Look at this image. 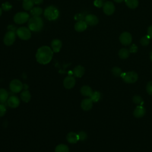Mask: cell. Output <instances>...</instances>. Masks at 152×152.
<instances>
[{
	"instance_id": "29",
	"label": "cell",
	"mask_w": 152,
	"mask_h": 152,
	"mask_svg": "<svg viewBox=\"0 0 152 152\" xmlns=\"http://www.w3.org/2000/svg\"><path fill=\"white\" fill-rule=\"evenodd\" d=\"M112 73L115 77H119L122 74V71L120 68L115 66L112 69Z\"/></svg>"
},
{
	"instance_id": "43",
	"label": "cell",
	"mask_w": 152,
	"mask_h": 152,
	"mask_svg": "<svg viewBox=\"0 0 152 152\" xmlns=\"http://www.w3.org/2000/svg\"><path fill=\"white\" fill-rule=\"evenodd\" d=\"M151 72H152V68H151Z\"/></svg>"
},
{
	"instance_id": "13",
	"label": "cell",
	"mask_w": 152,
	"mask_h": 152,
	"mask_svg": "<svg viewBox=\"0 0 152 152\" xmlns=\"http://www.w3.org/2000/svg\"><path fill=\"white\" fill-rule=\"evenodd\" d=\"M85 21L87 25L95 26L99 22L98 18L93 14H88L85 17Z\"/></svg>"
},
{
	"instance_id": "32",
	"label": "cell",
	"mask_w": 152,
	"mask_h": 152,
	"mask_svg": "<svg viewBox=\"0 0 152 152\" xmlns=\"http://www.w3.org/2000/svg\"><path fill=\"white\" fill-rule=\"evenodd\" d=\"M12 5L8 2H6L2 4V10L5 11L10 10L12 8Z\"/></svg>"
},
{
	"instance_id": "12",
	"label": "cell",
	"mask_w": 152,
	"mask_h": 152,
	"mask_svg": "<svg viewBox=\"0 0 152 152\" xmlns=\"http://www.w3.org/2000/svg\"><path fill=\"white\" fill-rule=\"evenodd\" d=\"M7 104L11 108H16L20 104V100L17 96H10L7 100Z\"/></svg>"
},
{
	"instance_id": "1",
	"label": "cell",
	"mask_w": 152,
	"mask_h": 152,
	"mask_svg": "<svg viewBox=\"0 0 152 152\" xmlns=\"http://www.w3.org/2000/svg\"><path fill=\"white\" fill-rule=\"evenodd\" d=\"M52 49L48 46H43L38 49L36 54L37 61L40 64H47L50 62L53 57Z\"/></svg>"
},
{
	"instance_id": "19",
	"label": "cell",
	"mask_w": 152,
	"mask_h": 152,
	"mask_svg": "<svg viewBox=\"0 0 152 152\" xmlns=\"http://www.w3.org/2000/svg\"><path fill=\"white\" fill-rule=\"evenodd\" d=\"M67 141L69 143H76L79 140V137L78 135V134H76L73 132H71L67 134L66 136Z\"/></svg>"
},
{
	"instance_id": "16",
	"label": "cell",
	"mask_w": 152,
	"mask_h": 152,
	"mask_svg": "<svg viewBox=\"0 0 152 152\" xmlns=\"http://www.w3.org/2000/svg\"><path fill=\"white\" fill-rule=\"evenodd\" d=\"M87 24L86 23V21L83 20L78 21L74 26L75 30L78 32H82L84 31L87 28Z\"/></svg>"
},
{
	"instance_id": "11",
	"label": "cell",
	"mask_w": 152,
	"mask_h": 152,
	"mask_svg": "<svg viewBox=\"0 0 152 152\" xmlns=\"http://www.w3.org/2000/svg\"><path fill=\"white\" fill-rule=\"evenodd\" d=\"M64 86L67 89H71L74 87L75 84V80L72 76H68L64 80Z\"/></svg>"
},
{
	"instance_id": "6",
	"label": "cell",
	"mask_w": 152,
	"mask_h": 152,
	"mask_svg": "<svg viewBox=\"0 0 152 152\" xmlns=\"http://www.w3.org/2000/svg\"><path fill=\"white\" fill-rule=\"evenodd\" d=\"M30 18L29 14L26 12H19L14 16V21L16 24H21L27 21Z\"/></svg>"
},
{
	"instance_id": "30",
	"label": "cell",
	"mask_w": 152,
	"mask_h": 152,
	"mask_svg": "<svg viewBox=\"0 0 152 152\" xmlns=\"http://www.w3.org/2000/svg\"><path fill=\"white\" fill-rule=\"evenodd\" d=\"M150 39V37H149L148 35H146V36H144V37H142L140 39V43H141V45L144 46H147L149 44Z\"/></svg>"
},
{
	"instance_id": "28",
	"label": "cell",
	"mask_w": 152,
	"mask_h": 152,
	"mask_svg": "<svg viewBox=\"0 0 152 152\" xmlns=\"http://www.w3.org/2000/svg\"><path fill=\"white\" fill-rule=\"evenodd\" d=\"M101 97L100 93L98 91H95L92 93L91 96H90V98L93 101V102H97Z\"/></svg>"
},
{
	"instance_id": "38",
	"label": "cell",
	"mask_w": 152,
	"mask_h": 152,
	"mask_svg": "<svg viewBox=\"0 0 152 152\" xmlns=\"http://www.w3.org/2000/svg\"><path fill=\"white\" fill-rule=\"evenodd\" d=\"M147 35H148L149 37L152 39V25L149 26L147 29Z\"/></svg>"
},
{
	"instance_id": "31",
	"label": "cell",
	"mask_w": 152,
	"mask_h": 152,
	"mask_svg": "<svg viewBox=\"0 0 152 152\" xmlns=\"http://www.w3.org/2000/svg\"><path fill=\"white\" fill-rule=\"evenodd\" d=\"M132 101L134 103H135L138 105H140V104H143V100H142V97L140 96H138V95H135L133 97Z\"/></svg>"
},
{
	"instance_id": "20",
	"label": "cell",
	"mask_w": 152,
	"mask_h": 152,
	"mask_svg": "<svg viewBox=\"0 0 152 152\" xmlns=\"http://www.w3.org/2000/svg\"><path fill=\"white\" fill-rule=\"evenodd\" d=\"M80 92L84 96L90 97L93 93L91 88L88 86H84L80 89Z\"/></svg>"
},
{
	"instance_id": "18",
	"label": "cell",
	"mask_w": 152,
	"mask_h": 152,
	"mask_svg": "<svg viewBox=\"0 0 152 152\" xmlns=\"http://www.w3.org/2000/svg\"><path fill=\"white\" fill-rule=\"evenodd\" d=\"M84 71H85V69L83 66H82L81 65H77L74 68L73 74L75 77L80 78L84 75Z\"/></svg>"
},
{
	"instance_id": "42",
	"label": "cell",
	"mask_w": 152,
	"mask_h": 152,
	"mask_svg": "<svg viewBox=\"0 0 152 152\" xmlns=\"http://www.w3.org/2000/svg\"><path fill=\"white\" fill-rule=\"evenodd\" d=\"M1 14H2V8H0V16L1 15Z\"/></svg>"
},
{
	"instance_id": "22",
	"label": "cell",
	"mask_w": 152,
	"mask_h": 152,
	"mask_svg": "<svg viewBox=\"0 0 152 152\" xmlns=\"http://www.w3.org/2000/svg\"><path fill=\"white\" fill-rule=\"evenodd\" d=\"M8 99V94L6 90L0 88V102L5 103Z\"/></svg>"
},
{
	"instance_id": "26",
	"label": "cell",
	"mask_w": 152,
	"mask_h": 152,
	"mask_svg": "<svg viewBox=\"0 0 152 152\" xmlns=\"http://www.w3.org/2000/svg\"><path fill=\"white\" fill-rule=\"evenodd\" d=\"M55 152H69V148L66 145L61 144L56 147Z\"/></svg>"
},
{
	"instance_id": "9",
	"label": "cell",
	"mask_w": 152,
	"mask_h": 152,
	"mask_svg": "<svg viewBox=\"0 0 152 152\" xmlns=\"http://www.w3.org/2000/svg\"><path fill=\"white\" fill-rule=\"evenodd\" d=\"M119 41L124 46L129 45L132 42V36L128 32H123L119 36Z\"/></svg>"
},
{
	"instance_id": "14",
	"label": "cell",
	"mask_w": 152,
	"mask_h": 152,
	"mask_svg": "<svg viewBox=\"0 0 152 152\" xmlns=\"http://www.w3.org/2000/svg\"><path fill=\"white\" fill-rule=\"evenodd\" d=\"M81 107L84 110H89L93 107V101L90 98L84 99L81 103Z\"/></svg>"
},
{
	"instance_id": "4",
	"label": "cell",
	"mask_w": 152,
	"mask_h": 152,
	"mask_svg": "<svg viewBox=\"0 0 152 152\" xmlns=\"http://www.w3.org/2000/svg\"><path fill=\"white\" fill-rule=\"evenodd\" d=\"M121 76L122 77L124 81L128 84L135 83L138 78V74L134 71H129L127 72L122 73Z\"/></svg>"
},
{
	"instance_id": "3",
	"label": "cell",
	"mask_w": 152,
	"mask_h": 152,
	"mask_svg": "<svg viewBox=\"0 0 152 152\" xmlns=\"http://www.w3.org/2000/svg\"><path fill=\"white\" fill-rule=\"evenodd\" d=\"M59 15V12L58 9L53 5L48 7L44 11V16L47 20L50 21L56 20Z\"/></svg>"
},
{
	"instance_id": "10",
	"label": "cell",
	"mask_w": 152,
	"mask_h": 152,
	"mask_svg": "<svg viewBox=\"0 0 152 152\" xmlns=\"http://www.w3.org/2000/svg\"><path fill=\"white\" fill-rule=\"evenodd\" d=\"M103 10L105 14L107 15H112L115 11L114 4L110 1H107L103 4Z\"/></svg>"
},
{
	"instance_id": "8",
	"label": "cell",
	"mask_w": 152,
	"mask_h": 152,
	"mask_svg": "<svg viewBox=\"0 0 152 152\" xmlns=\"http://www.w3.org/2000/svg\"><path fill=\"white\" fill-rule=\"evenodd\" d=\"M10 88L13 93H19L23 88V84L18 80H13L10 84Z\"/></svg>"
},
{
	"instance_id": "24",
	"label": "cell",
	"mask_w": 152,
	"mask_h": 152,
	"mask_svg": "<svg viewBox=\"0 0 152 152\" xmlns=\"http://www.w3.org/2000/svg\"><path fill=\"white\" fill-rule=\"evenodd\" d=\"M21 99L24 102H28L31 99V94L30 91L28 90L23 91L21 93Z\"/></svg>"
},
{
	"instance_id": "40",
	"label": "cell",
	"mask_w": 152,
	"mask_h": 152,
	"mask_svg": "<svg viewBox=\"0 0 152 152\" xmlns=\"http://www.w3.org/2000/svg\"><path fill=\"white\" fill-rule=\"evenodd\" d=\"M124 0H114V1H115L116 2H118V3H120V2H123Z\"/></svg>"
},
{
	"instance_id": "44",
	"label": "cell",
	"mask_w": 152,
	"mask_h": 152,
	"mask_svg": "<svg viewBox=\"0 0 152 152\" xmlns=\"http://www.w3.org/2000/svg\"><path fill=\"white\" fill-rule=\"evenodd\" d=\"M102 1H103V0H102Z\"/></svg>"
},
{
	"instance_id": "5",
	"label": "cell",
	"mask_w": 152,
	"mask_h": 152,
	"mask_svg": "<svg viewBox=\"0 0 152 152\" xmlns=\"http://www.w3.org/2000/svg\"><path fill=\"white\" fill-rule=\"evenodd\" d=\"M16 34L18 37L24 40L30 39L31 37V30L27 27H21L16 30Z\"/></svg>"
},
{
	"instance_id": "35",
	"label": "cell",
	"mask_w": 152,
	"mask_h": 152,
	"mask_svg": "<svg viewBox=\"0 0 152 152\" xmlns=\"http://www.w3.org/2000/svg\"><path fill=\"white\" fill-rule=\"evenodd\" d=\"M7 112L6 107L4 105L1 104H0V116H3Z\"/></svg>"
},
{
	"instance_id": "23",
	"label": "cell",
	"mask_w": 152,
	"mask_h": 152,
	"mask_svg": "<svg viewBox=\"0 0 152 152\" xmlns=\"http://www.w3.org/2000/svg\"><path fill=\"white\" fill-rule=\"evenodd\" d=\"M129 51L128 49H126V48H122L119 50V52H118V55L120 58L122 59H126L127 58H128L129 55Z\"/></svg>"
},
{
	"instance_id": "39",
	"label": "cell",
	"mask_w": 152,
	"mask_h": 152,
	"mask_svg": "<svg viewBox=\"0 0 152 152\" xmlns=\"http://www.w3.org/2000/svg\"><path fill=\"white\" fill-rule=\"evenodd\" d=\"M33 1H34V4L40 5V4H41L43 2V0H33Z\"/></svg>"
},
{
	"instance_id": "41",
	"label": "cell",
	"mask_w": 152,
	"mask_h": 152,
	"mask_svg": "<svg viewBox=\"0 0 152 152\" xmlns=\"http://www.w3.org/2000/svg\"><path fill=\"white\" fill-rule=\"evenodd\" d=\"M150 59H151V61H152V51L150 52Z\"/></svg>"
},
{
	"instance_id": "36",
	"label": "cell",
	"mask_w": 152,
	"mask_h": 152,
	"mask_svg": "<svg viewBox=\"0 0 152 152\" xmlns=\"http://www.w3.org/2000/svg\"><path fill=\"white\" fill-rule=\"evenodd\" d=\"M103 2L102 0H95L94 1V5L97 7V8H100L102 7H103Z\"/></svg>"
},
{
	"instance_id": "17",
	"label": "cell",
	"mask_w": 152,
	"mask_h": 152,
	"mask_svg": "<svg viewBox=\"0 0 152 152\" xmlns=\"http://www.w3.org/2000/svg\"><path fill=\"white\" fill-rule=\"evenodd\" d=\"M52 49L53 52H59L62 47V42L59 39H53L51 43Z\"/></svg>"
},
{
	"instance_id": "33",
	"label": "cell",
	"mask_w": 152,
	"mask_h": 152,
	"mask_svg": "<svg viewBox=\"0 0 152 152\" xmlns=\"http://www.w3.org/2000/svg\"><path fill=\"white\" fill-rule=\"evenodd\" d=\"M78 135L79 137V140H80V141H84L87 138V134L84 131L79 132L78 134Z\"/></svg>"
},
{
	"instance_id": "7",
	"label": "cell",
	"mask_w": 152,
	"mask_h": 152,
	"mask_svg": "<svg viewBox=\"0 0 152 152\" xmlns=\"http://www.w3.org/2000/svg\"><path fill=\"white\" fill-rule=\"evenodd\" d=\"M16 33L12 31H9L6 33L4 37V43L7 46L12 45L15 40Z\"/></svg>"
},
{
	"instance_id": "25",
	"label": "cell",
	"mask_w": 152,
	"mask_h": 152,
	"mask_svg": "<svg viewBox=\"0 0 152 152\" xmlns=\"http://www.w3.org/2000/svg\"><path fill=\"white\" fill-rule=\"evenodd\" d=\"M42 12H43L42 8L39 7H34L30 10V13L32 16L40 17V15L42 14Z\"/></svg>"
},
{
	"instance_id": "27",
	"label": "cell",
	"mask_w": 152,
	"mask_h": 152,
	"mask_svg": "<svg viewBox=\"0 0 152 152\" xmlns=\"http://www.w3.org/2000/svg\"><path fill=\"white\" fill-rule=\"evenodd\" d=\"M126 5L131 9L136 8L138 5V0H125Z\"/></svg>"
},
{
	"instance_id": "2",
	"label": "cell",
	"mask_w": 152,
	"mask_h": 152,
	"mask_svg": "<svg viewBox=\"0 0 152 152\" xmlns=\"http://www.w3.org/2000/svg\"><path fill=\"white\" fill-rule=\"evenodd\" d=\"M28 27L32 31H40L43 27V21L41 17L33 16L28 20Z\"/></svg>"
},
{
	"instance_id": "34",
	"label": "cell",
	"mask_w": 152,
	"mask_h": 152,
	"mask_svg": "<svg viewBox=\"0 0 152 152\" xmlns=\"http://www.w3.org/2000/svg\"><path fill=\"white\" fill-rule=\"evenodd\" d=\"M146 91L150 95H152V81H149L146 86Z\"/></svg>"
},
{
	"instance_id": "21",
	"label": "cell",
	"mask_w": 152,
	"mask_h": 152,
	"mask_svg": "<svg viewBox=\"0 0 152 152\" xmlns=\"http://www.w3.org/2000/svg\"><path fill=\"white\" fill-rule=\"evenodd\" d=\"M34 4L33 0H23V7L26 11L31 10L33 7Z\"/></svg>"
},
{
	"instance_id": "15",
	"label": "cell",
	"mask_w": 152,
	"mask_h": 152,
	"mask_svg": "<svg viewBox=\"0 0 152 152\" xmlns=\"http://www.w3.org/2000/svg\"><path fill=\"white\" fill-rule=\"evenodd\" d=\"M145 114V109L142 106H141V105L137 106L136 108L134 109L133 112L134 116L137 118H142L144 116Z\"/></svg>"
},
{
	"instance_id": "37",
	"label": "cell",
	"mask_w": 152,
	"mask_h": 152,
	"mask_svg": "<svg viewBox=\"0 0 152 152\" xmlns=\"http://www.w3.org/2000/svg\"><path fill=\"white\" fill-rule=\"evenodd\" d=\"M129 51L131 53H136L138 51V47L135 44H133L130 47Z\"/></svg>"
}]
</instances>
